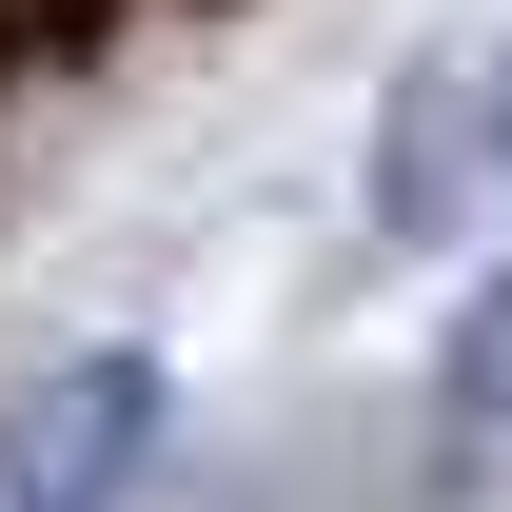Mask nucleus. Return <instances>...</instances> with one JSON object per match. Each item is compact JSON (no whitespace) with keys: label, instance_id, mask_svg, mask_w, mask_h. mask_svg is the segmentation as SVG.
Masks as SVG:
<instances>
[{"label":"nucleus","instance_id":"obj_3","mask_svg":"<svg viewBox=\"0 0 512 512\" xmlns=\"http://www.w3.org/2000/svg\"><path fill=\"white\" fill-rule=\"evenodd\" d=\"M493 138H512V99H493Z\"/></svg>","mask_w":512,"mask_h":512},{"label":"nucleus","instance_id":"obj_2","mask_svg":"<svg viewBox=\"0 0 512 512\" xmlns=\"http://www.w3.org/2000/svg\"><path fill=\"white\" fill-rule=\"evenodd\" d=\"M434 434H453V493L512 512V276H473V316L434 355Z\"/></svg>","mask_w":512,"mask_h":512},{"label":"nucleus","instance_id":"obj_1","mask_svg":"<svg viewBox=\"0 0 512 512\" xmlns=\"http://www.w3.org/2000/svg\"><path fill=\"white\" fill-rule=\"evenodd\" d=\"M138 473H158V355L0 375V512H119Z\"/></svg>","mask_w":512,"mask_h":512}]
</instances>
